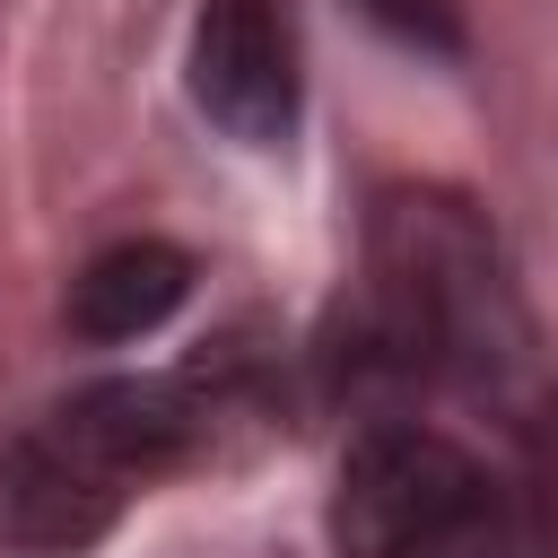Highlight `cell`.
<instances>
[{"instance_id": "6da1fadb", "label": "cell", "mask_w": 558, "mask_h": 558, "mask_svg": "<svg viewBox=\"0 0 558 558\" xmlns=\"http://www.w3.org/2000/svg\"><path fill=\"white\" fill-rule=\"evenodd\" d=\"M532 366V314L497 227L445 183H392L366 209V270L331 331V375L357 392H497Z\"/></svg>"}, {"instance_id": "7a4b0ae2", "label": "cell", "mask_w": 558, "mask_h": 558, "mask_svg": "<svg viewBox=\"0 0 558 558\" xmlns=\"http://www.w3.org/2000/svg\"><path fill=\"white\" fill-rule=\"evenodd\" d=\"M201 375H105L0 445V549L17 558H78L96 549L122 506L183 471L209 445Z\"/></svg>"}, {"instance_id": "3957f363", "label": "cell", "mask_w": 558, "mask_h": 558, "mask_svg": "<svg viewBox=\"0 0 558 558\" xmlns=\"http://www.w3.org/2000/svg\"><path fill=\"white\" fill-rule=\"evenodd\" d=\"M331 532L349 558H558L549 497L418 418H375L349 436Z\"/></svg>"}, {"instance_id": "277c9868", "label": "cell", "mask_w": 558, "mask_h": 558, "mask_svg": "<svg viewBox=\"0 0 558 558\" xmlns=\"http://www.w3.org/2000/svg\"><path fill=\"white\" fill-rule=\"evenodd\" d=\"M183 87L235 148H288L296 113H305L296 9L288 0H201Z\"/></svg>"}, {"instance_id": "5b68a950", "label": "cell", "mask_w": 558, "mask_h": 558, "mask_svg": "<svg viewBox=\"0 0 558 558\" xmlns=\"http://www.w3.org/2000/svg\"><path fill=\"white\" fill-rule=\"evenodd\" d=\"M183 296H192V253L166 235H131L70 279V331L96 349H122V340H148Z\"/></svg>"}, {"instance_id": "8992f818", "label": "cell", "mask_w": 558, "mask_h": 558, "mask_svg": "<svg viewBox=\"0 0 558 558\" xmlns=\"http://www.w3.org/2000/svg\"><path fill=\"white\" fill-rule=\"evenodd\" d=\"M392 44H410V52H436V61H453L462 52V9L453 0H357Z\"/></svg>"}]
</instances>
